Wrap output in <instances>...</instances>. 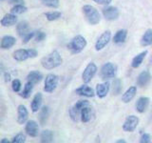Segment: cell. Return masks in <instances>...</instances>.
Masks as SVG:
<instances>
[{
	"instance_id": "52a82bcc",
	"label": "cell",
	"mask_w": 152,
	"mask_h": 143,
	"mask_svg": "<svg viewBox=\"0 0 152 143\" xmlns=\"http://www.w3.org/2000/svg\"><path fill=\"white\" fill-rule=\"evenodd\" d=\"M97 72V66L93 62H90V63L88 64V66L86 67V69L83 72L82 74V79L84 81V83H88L91 81V79L93 78V76L95 75Z\"/></svg>"
},
{
	"instance_id": "83f0119b",
	"label": "cell",
	"mask_w": 152,
	"mask_h": 143,
	"mask_svg": "<svg viewBox=\"0 0 152 143\" xmlns=\"http://www.w3.org/2000/svg\"><path fill=\"white\" fill-rule=\"evenodd\" d=\"M49 114H50L49 107L43 106L42 108H40V113H39V116H38V118H39V122L41 125H45L48 118H49Z\"/></svg>"
},
{
	"instance_id": "4fadbf2b",
	"label": "cell",
	"mask_w": 152,
	"mask_h": 143,
	"mask_svg": "<svg viewBox=\"0 0 152 143\" xmlns=\"http://www.w3.org/2000/svg\"><path fill=\"white\" fill-rule=\"evenodd\" d=\"M93 116V110L92 107L88 105V106H86L81 110V114H80V118L81 121L83 123H88L91 120V118Z\"/></svg>"
},
{
	"instance_id": "f35d334b",
	"label": "cell",
	"mask_w": 152,
	"mask_h": 143,
	"mask_svg": "<svg viewBox=\"0 0 152 143\" xmlns=\"http://www.w3.org/2000/svg\"><path fill=\"white\" fill-rule=\"evenodd\" d=\"M35 35V32H28L26 35H24L22 38H23V43L24 44H26V43H28L30 40H31L33 37H34Z\"/></svg>"
},
{
	"instance_id": "ab89813d",
	"label": "cell",
	"mask_w": 152,
	"mask_h": 143,
	"mask_svg": "<svg viewBox=\"0 0 152 143\" xmlns=\"http://www.w3.org/2000/svg\"><path fill=\"white\" fill-rule=\"evenodd\" d=\"M151 141V136L149 133H142L140 139V143H149Z\"/></svg>"
},
{
	"instance_id": "ee69618b",
	"label": "cell",
	"mask_w": 152,
	"mask_h": 143,
	"mask_svg": "<svg viewBox=\"0 0 152 143\" xmlns=\"http://www.w3.org/2000/svg\"><path fill=\"white\" fill-rule=\"evenodd\" d=\"M4 78H5V82H10L12 80V76L9 73H5L4 74Z\"/></svg>"
},
{
	"instance_id": "d590c367",
	"label": "cell",
	"mask_w": 152,
	"mask_h": 143,
	"mask_svg": "<svg viewBox=\"0 0 152 143\" xmlns=\"http://www.w3.org/2000/svg\"><path fill=\"white\" fill-rule=\"evenodd\" d=\"M21 81L19 80V79H14L12 80V91L14 93H19L20 92V90H21Z\"/></svg>"
},
{
	"instance_id": "60d3db41",
	"label": "cell",
	"mask_w": 152,
	"mask_h": 143,
	"mask_svg": "<svg viewBox=\"0 0 152 143\" xmlns=\"http://www.w3.org/2000/svg\"><path fill=\"white\" fill-rule=\"evenodd\" d=\"M28 57H30V58H35L38 55V52L35 49H28Z\"/></svg>"
},
{
	"instance_id": "e0dca14e",
	"label": "cell",
	"mask_w": 152,
	"mask_h": 143,
	"mask_svg": "<svg viewBox=\"0 0 152 143\" xmlns=\"http://www.w3.org/2000/svg\"><path fill=\"white\" fill-rule=\"evenodd\" d=\"M151 80V74L148 71H142V73L138 75L137 77V84L140 87H145L150 82Z\"/></svg>"
},
{
	"instance_id": "2e32d148",
	"label": "cell",
	"mask_w": 152,
	"mask_h": 143,
	"mask_svg": "<svg viewBox=\"0 0 152 143\" xmlns=\"http://www.w3.org/2000/svg\"><path fill=\"white\" fill-rule=\"evenodd\" d=\"M149 98L147 97H141L139 99L137 100L136 102V110L138 113L142 114L146 111V109L148 108V105H149Z\"/></svg>"
},
{
	"instance_id": "7c38bea8",
	"label": "cell",
	"mask_w": 152,
	"mask_h": 143,
	"mask_svg": "<svg viewBox=\"0 0 152 143\" xmlns=\"http://www.w3.org/2000/svg\"><path fill=\"white\" fill-rule=\"evenodd\" d=\"M75 92L77 94L82 95V97H94L95 94H96L94 92V90L91 87H89V86L86 85V84L80 86L79 88L76 89Z\"/></svg>"
},
{
	"instance_id": "d6986e66",
	"label": "cell",
	"mask_w": 152,
	"mask_h": 143,
	"mask_svg": "<svg viewBox=\"0 0 152 143\" xmlns=\"http://www.w3.org/2000/svg\"><path fill=\"white\" fill-rule=\"evenodd\" d=\"M42 101H43V95L41 93H37L32 98V101L31 103V109L32 113H36L40 110L42 106Z\"/></svg>"
},
{
	"instance_id": "f6af8a7d",
	"label": "cell",
	"mask_w": 152,
	"mask_h": 143,
	"mask_svg": "<svg viewBox=\"0 0 152 143\" xmlns=\"http://www.w3.org/2000/svg\"><path fill=\"white\" fill-rule=\"evenodd\" d=\"M10 140H8L7 138H3V139L0 140V143H9Z\"/></svg>"
},
{
	"instance_id": "44dd1931",
	"label": "cell",
	"mask_w": 152,
	"mask_h": 143,
	"mask_svg": "<svg viewBox=\"0 0 152 143\" xmlns=\"http://www.w3.org/2000/svg\"><path fill=\"white\" fill-rule=\"evenodd\" d=\"M30 32H31V27L27 21H21L17 24L16 32L20 37H23L24 35H26L27 33Z\"/></svg>"
},
{
	"instance_id": "74e56055",
	"label": "cell",
	"mask_w": 152,
	"mask_h": 143,
	"mask_svg": "<svg viewBox=\"0 0 152 143\" xmlns=\"http://www.w3.org/2000/svg\"><path fill=\"white\" fill-rule=\"evenodd\" d=\"M46 38V33L44 32H35V35H34V39L36 42H41L43 40H45Z\"/></svg>"
},
{
	"instance_id": "484cf974",
	"label": "cell",
	"mask_w": 152,
	"mask_h": 143,
	"mask_svg": "<svg viewBox=\"0 0 152 143\" xmlns=\"http://www.w3.org/2000/svg\"><path fill=\"white\" fill-rule=\"evenodd\" d=\"M126 36H127V31L120 30V31H118L115 33V35L113 36V42L115 43V44H122V43L126 41Z\"/></svg>"
},
{
	"instance_id": "f546056e",
	"label": "cell",
	"mask_w": 152,
	"mask_h": 143,
	"mask_svg": "<svg viewBox=\"0 0 152 143\" xmlns=\"http://www.w3.org/2000/svg\"><path fill=\"white\" fill-rule=\"evenodd\" d=\"M32 89H33V84L28 81V82L25 84V86H24V89H23L22 93H21V97L23 98H26V99L28 98L31 97V94Z\"/></svg>"
},
{
	"instance_id": "ac0fdd59",
	"label": "cell",
	"mask_w": 152,
	"mask_h": 143,
	"mask_svg": "<svg viewBox=\"0 0 152 143\" xmlns=\"http://www.w3.org/2000/svg\"><path fill=\"white\" fill-rule=\"evenodd\" d=\"M136 94H137V87L136 86H131V87H129L126 90V92L123 94L122 101L124 103H129L135 97Z\"/></svg>"
},
{
	"instance_id": "ffe728a7",
	"label": "cell",
	"mask_w": 152,
	"mask_h": 143,
	"mask_svg": "<svg viewBox=\"0 0 152 143\" xmlns=\"http://www.w3.org/2000/svg\"><path fill=\"white\" fill-rule=\"evenodd\" d=\"M16 39L12 35H5L2 37L1 42H0V48L4 50H8L10 48L15 45Z\"/></svg>"
},
{
	"instance_id": "8fae6325",
	"label": "cell",
	"mask_w": 152,
	"mask_h": 143,
	"mask_svg": "<svg viewBox=\"0 0 152 143\" xmlns=\"http://www.w3.org/2000/svg\"><path fill=\"white\" fill-rule=\"evenodd\" d=\"M109 90H110V83L108 81H106L104 83H99L96 86V94L99 98L106 97Z\"/></svg>"
},
{
	"instance_id": "1f68e13d",
	"label": "cell",
	"mask_w": 152,
	"mask_h": 143,
	"mask_svg": "<svg viewBox=\"0 0 152 143\" xmlns=\"http://www.w3.org/2000/svg\"><path fill=\"white\" fill-rule=\"evenodd\" d=\"M26 12H27V7L25 5H14L11 9V13L15 14V15H17V14H22Z\"/></svg>"
},
{
	"instance_id": "277c9868",
	"label": "cell",
	"mask_w": 152,
	"mask_h": 143,
	"mask_svg": "<svg viewBox=\"0 0 152 143\" xmlns=\"http://www.w3.org/2000/svg\"><path fill=\"white\" fill-rule=\"evenodd\" d=\"M116 74H117V66L111 63V62H107V63L104 64L101 67L100 77H101L102 80L108 81L109 79L115 77Z\"/></svg>"
},
{
	"instance_id": "f1b7e54d",
	"label": "cell",
	"mask_w": 152,
	"mask_h": 143,
	"mask_svg": "<svg viewBox=\"0 0 152 143\" xmlns=\"http://www.w3.org/2000/svg\"><path fill=\"white\" fill-rule=\"evenodd\" d=\"M53 140V133L50 130H44L40 133V141L43 143H50Z\"/></svg>"
},
{
	"instance_id": "8d00e7d4",
	"label": "cell",
	"mask_w": 152,
	"mask_h": 143,
	"mask_svg": "<svg viewBox=\"0 0 152 143\" xmlns=\"http://www.w3.org/2000/svg\"><path fill=\"white\" fill-rule=\"evenodd\" d=\"M88 105H90V103L88 100H79V101H77L74 104V107L76 109H78L79 111H81L83 108H85L86 106H88Z\"/></svg>"
},
{
	"instance_id": "7bdbcfd3",
	"label": "cell",
	"mask_w": 152,
	"mask_h": 143,
	"mask_svg": "<svg viewBox=\"0 0 152 143\" xmlns=\"http://www.w3.org/2000/svg\"><path fill=\"white\" fill-rule=\"evenodd\" d=\"M9 3L12 5H24L25 0H9Z\"/></svg>"
},
{
	"instance_id": "bcb514c9",
	"label": "cell",
	"mask_w": 152,
	"mask_h": 143,
	"mask_svg": "<svg viewBox=\"0 0 152 143\" xmlns=\"http://www.w3.org/2000/svg\"><path fill=\"white\" fill-rule=\"evenodd\" d=\"M126 140H124V139H118L117 141H116V143H126Z\"/></svg>"
},
{
	"instance_id": "6da1fadb",
	"label": "cell",
	"mask_w": 152,
	"mask_h": 143,
	"mask_svg": "<svg viewBox=\"0 0 152 143\" xmlns=\"http://www.w3.org/2000/svg\"><path fill=\"white\" fill-rule=\"evenodd\" d=\"M62 61L63 60H62V57L61 55L59 54V52L54 50L50 55L43 57L41 59V64L43 66V68H45L46 70H52L59 67L62 64Z\"/></svg>"
},
{
	"instance_id": "5b68a950",
	"label": "cell",
	"mask_w": 152,
	"mask_h": 143,
	"mask_svg": "<svg viewBox=\"0 0 152 143\" xmlns=\"http://www.w3.org/2000/svg\"><path fill=\"white\" fill-rule=\"evenodd\" d=\"M59 82V77L54 74H50L47 75L45 79V86H44V91L46 93H52L53 91L57 88Z\"/></svg>"
},
{
	"instance_id": "7a4b0ae2",
	"label": "cell",
	"mask_w": 152,
	"mask_h": 143,
	"mask_svg": "<svg viewBox=\"0 0 152 143\" xmlns=\"http://www.w3.org/2000/svg\"><path fill=\"white\" fill-rule=\"evenodd\" d=\"M82 10L86 19L90 25H97V24L100 23V21H101V14H100L96 8H94L91 5H84Z\"/></svg>"
},
{
	"instance_id": "ba28073f",
	"label": "cell",
	"mask_w": 152,
	"mask_h": 143,
	"mask_svg": "<svg viewBox=\"0 0 152 143\" xmlns=\"http://www.w3.org/2000/svg\"><path fill=\"white\" fill-rule=\"evenodd\" d=\"M138 124H139V117L136 116H128L125 122L123 124V130L125 132L131 133L137 128Z\"/></svg>"
},
{
	"instance_id": "9c48e42d",
	"label": "cell",
	"mask_w": 152,
	"mask_h": 143,
	"mask_svg": "<svg viewBox=\"0 0 152 143\" xmlns=\"http://www.w3.org/2000/svg\"><path fill=\"white\" fill-rule=\"evenodd\" d=\"M102 13L104 17V19H107L108 21H114L119 17V10L116 7H113V6H107L106 8L103 9Z\"/></svg>"
},
{
	"instance_id": "d6a6232c",
	"label": "cell",
	"mask_w": 152,
	"mask_h": 143,
	"mask_svg": "<svg viewBox=\"0 0 152 143\" xmlns=\"http://www.w3.org/2000/svg\"><path fill=\"white\" fill-rule=\"evenodd\" d=\"M69 116H70V118L72 119V120H73L74 122H77V121H78V119H79V117H80L81 111H79L78 109H76L74 106H72V107H71V108L69 109Z\"/></svg>"
},
{
	"instance_id": "7dc6e473",
	"label": "cell",
	"mask_w": 152,
	"mask_h": 143,
	"mask_svg": "<svg viewBox=\"0 0 152 143\" xmlns=\"http://www.w3.org/2000/svg\"><path fill=\"white\" fill-rule=\"evenodd\" d=\"M0 1H4V0H0Z\"/></svg>"
},
{
	"instance_id": "30bf717a",
	"label": "cell",
	"mask_w": 152,
	"mask_h": 143,
	"mask_svg": "<svg viewBox=\"0 0 152 143\" xmlns=\"http://www.w3.org/2000/svg\"><path fill=\"white\" fill-rule=\"evenodd\" d=\"M25 132L28 136L31 137H36L39 135V125L34 120H28L26 122Z\"/></svg>"
},
{
	"instance_id": "5bb4252c",
	"label": "cell",
	"mask_w": 152,
	"mask_h": 143,
	"mask_svg": "<svg viewBox=\"0 0 152 143\" xmlns=\"http://www.w3.org/2000/svg\"><path fill=\"white\" fill-rule=\"evenodd\" d=\"M28 118V112L24 105H19L17 107V122L19 124H25Z\"/></svg>"
},
{
	"instance_id": "836d02e7",
	"label": "cell",
	"mask_w": 152,
	"mask_h": 143,
	"mask_svg": "<svg viewBox=\"0 0 152 143\" xmlns=\"http://www.w3.org/2000/svg\"><path fill=\"white\" fill-rule=\"evenodd\" d=\"M42 3L47 7L53 8V9H57L60 5L59 0H42Z\"/></svg>"
},
{
	"instance_id": "cb8c5ba5",
	"label": "cell",
	"mask_w": 152,
	"mask_h": 143,
	"mask_svg": "<svg viewBox=\"0 0 152 143\" xmlns=\"http://www.w3.org/2000/svg\"><path fill=\"white\" fill-rule=\"evenodd\" d=\"M12 57H13L14 60L19 61V62L25 61L28 58H30V57H28V50H24V49H19V50L14 51L13 54H12Z\"/></svg>"
},
{
	"instance_id": "7402d4cb",
	"label": "cell",
	"mask_w": 152,
	"mask_h": 143,
	"mask_svg": "<svg viewBox=\"0 0 152 143\" xmlns=\"http://www.w3.org/2000/svg\"><path fill=\"white\" fill-rule=\"evenodd\" d=\"M147 54H148V52L145 50V51L140 52V54H138L136 56L133 57L132 62H131L132 68H134V69L139 68V67L141 66V64L142 63V61L145 60V56L147 55Z\"/></svg>"
},
{
	"instance_id": "603a6c76",
	"label": "cell",
	"mask_w": 152,
	"mask_h": 143,
	"mask_svg": "<svg viewBox=\"0 0 152 143\" xmlns=\"http://www.w3.org/2000/svg\"><path fill=\"white\" fill-rule=\"evenodd\" d=\"M42 78H43V75L40 72H38V71H31L27 75V80L28 82L32 83L33 85L39 83L42 80Z\"/></svg>"
},
{
	"instance_id": "8992f818",
	"label": "cell",
	"mask_w": 152,
	"mask_h": 143,
	"mask_svg": "<svg viewBox=\"0 0 152 143\" xmlns=\"http://www.w3.org/2000/svg\"><path fill=\"white\" fill-rule=\"evenodd\" d=\"M111 40V32L110 31H104L101 35L98 37L95 43V50L97 52L103 50Z\"/></svg>"
},
{
	"instance_id": "9a60e30c",
	"label": "cell",
	"mask_w": 152,
	"mask_h": 143,
	"mask_svg": "<svg viewBox=\"0 0 152 143\" xmlns=\"http://www.w3.org/2000/svg\"><path fill=\"white\" fill-rule=\"evenodd\" d=\"M1 25L3 27H11V26H13L15 25L17 23V15L13 13H7L5 14L3 16V18L1 19Z\"/></svg>"
},
{
	"instance_id": "4316f807",
	"label": "cell",
	"mask_w": 152,
	"mask_h": 143,
	"mask_svg": "<svg viewBox=\"0 0 152 143\" xmlns=\"http://www.w3.org/2000/svg\"><path fill=\"white\" fill-rule=\"evenodd\" d=\"M141 45L142 47H147L152 45V29L146 30L141 39Z\"/></svg>"
},
{
	"instance_id": "3957f363",
	"label": "cell",
	"mask_w": 152,
	"mask_h": 143,
	"mask_svg": "<svg viewBox=\"0 0 152 143\" xmlns=\"http://www.w3.org/2000/svg\"><path fill=\"white\" fill-rule=\"evenodd\" d=\"M87 46V40L83 35H76L69 43L68 48L72 54H79Z\"/></svg>"
},
{
	"instance_id": "e575fe53",
	"label": "cell",
	"mask_w": 152,
	"mask_h": 143,
	"mask_svg": "<svg viewBox=\"0 0 152 143\" xmlns=\"http://www.w3.org/2000/svg\"><path fill=\"white\" fill-rule=\"evenodd\" d=\"M12 143H25L26 142V136H25L24 133H19L12 138Z\"/></svg>"
},
{
	"instance_id": "b9f144b4",
	"label": "cell",
	"mask_w": 152,
	"mask_h": 143,
	"mask_svg": "<svg viewBox=\"0 0 152 143\" xmlns=\"http://www.w3.org/2000/svg\"><path fill=\"white\" fill-rule=\"evenodd\" d=\"M93 1L99 5H109L112 2V0H93Z\"/></svg>"
},
{
	"instance_id": "4dcf8cb0",
	"label": "cell",
	"mask_w": 152,
	"mask_h": 143,
	"mask_svg": "<svg viewBox=\"0 0 152 143\" xmlns=\"http://www.w3.org/2000/svg\"><path fill=\"white\" fill-rule=\"evenodd\" d=\"M46 18L48 19L49 21H54L59 19L62 15V13L60 12H57V11H53V12H47L44 13Z\"/></svg>"
},
{
	"instance_id": "d4e9b609",
	"label": "cell",
	"mask_w": 152,
	"mask_h": 143,
	"mask_svg": "<svg viewBox=\"0 0 152 143\" xmlns=\"http://www.w3.org/2000/svg\"><path fill=\"white\" fill-rule=\"evenodd\" d=\"M122 90H123V82L120 78H115L114 77L113 81H112V84H111V91H112V94L114 95H118L119 94L122 93Z\"/></svg>"
}]
</instances>
